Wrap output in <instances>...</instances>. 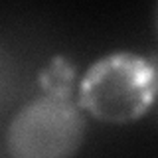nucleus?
<instances>
[{
	"mask_svg": "<svg viewBox=\"0 0 158 158\" xmlns=\"http://www.w3.org/2000/svg\"><path fill=\"white\" fill-rule=\"evenodd\" d=\"M156 57L115 52L97 59L79 81V109L105 123H131L154 103Z\"/></svg>",
	"mask_w": 158,
	"mask_h": 158,
	"instance_id": "1",
	"label": "nucleus"
},
{
	"mask_svg": "<svg viewBox=\"0 0 158 158\" xmlns=\"http://www.w3.org/2000/svg\"><path fill=\"white\" fill-rule=\"evenodd\" d=\"M87 121L71 99L42 95L10 121L6 146L12 158H73L85 140Z\"/></svg>",
	"mask_w": 158,
	"mask_h": 158,
	"instance_id": "2",
	"label": "nucleus"
},
{
	"mask_svg": "<svg viewBox=\"0 0 158 158\" xmlns=\"http://www.w3.org/2000/svg\"><path fill=\"white\" fill-rule=\"evenodd\" d=\"M73 81H75V65L63 56H56L40 73V83L46 95L53 97L71 99Z\"/></svg>",
	"mask_w": 158,
	"mask_h": 158,
	"instance_id": "3",
	"label": "nucleus"
},
{
	"mask_svg": "<svg viewBox=\"0 0 158 158\" xmlns=\"http://www.w3.org/2000/svg\"><path fill=\"white\" fill-rule=\"evenodd\" d=\"M14 85V67L10 61L8 53L0 48V109L6 105V101L10 99Z\"/></svg>",
	"mask_w": 158,
	"mask_h": 158,
	"instance_id": "4",
	"label": "nucleus"
}]
</instances>
